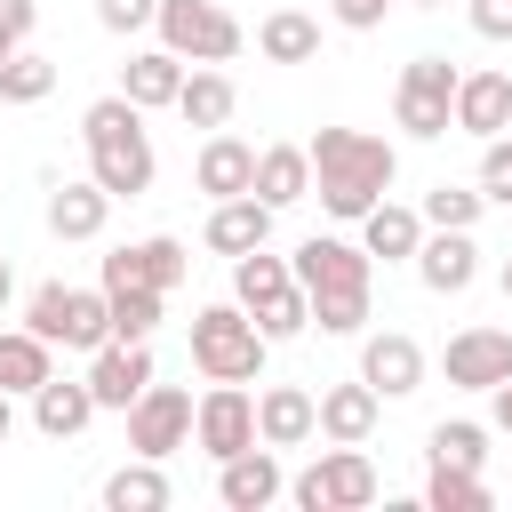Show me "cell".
Masks as SVG:
<instances>
[{"mask_svg":"<svg viewBox=\"0 0 512 512\" xmlns=\"http://www.w3.org/2000/svg\"><path fill=\"white\" fill-rule=\"evenodd\" d=\"M8 296H16V272H8V256H0V312H8Z\"/></svg>","mask_w":512,"mask_h":512,"instance_id":"45","label":"cell"},{"mask_svg":"<svg viewBox=\"0 0 512 512\" xmlns=\"http://www.w3.org/2000/svg\"><path fill=\"white\" fill-rule=\"evenodd\" d=\"M80 144H88V176L112 192V200H136V192H152V136H144V112L112 88V96H96L88 112H80Z\"/></svg>","mask_w":512,"mask_h":512,"instance_id":"2","label":"cell"},{"mask_svg":"<svg viewBox=\"0 0 512 512\" xmlns=\"http://www.w3.org/2000/svg\"><path fill=\"white\" fill-rule=\"evenodd\" d=\"M192 440L224 464V456H240V448H256V400L240 392V384H208L200 400H192Z\"/></svg>","mask_w":512,"mask_h":512,"instance_id":"10","label":"cell"},{"mask_svg":"<svg viewBox=\"0 0 512 512\" xmlns=\"http://www.w3.org/2000/svg\"><path fill=\"white\" fill-rule=\"evenodd\" d=\"M464 16L480 40H512V0H464Z\"/></svg>","mask_w":512,"mask_h":512,"instance_id":"40","label":"cell"},{"mask_svg":"<svg viewBox=\"0 0 512 512\" xmlns=\"http://www.w3.org/2000/svg\"><path fill=\"white\" fill-rule=\"evenodd\" d=\"M256 56H264V64H312V56H320V16L272 8V16L256 24Z\"/></svg>","mask_w":512,"mask_h":512,"instance_id":"26","label":"cell"},{"mask_svg":"<svg viewBox=\"0 0 512 512\" xmlns=\"http://www.w3.org/2000/svg\"><path fill=\"white\" fill-rule=\"evenodd\" d=\"M480 208H488L480 192H464V184H432L416 216H424V224H440V232H472V224H480Z\"/></svg>","mask_w":512,"mask_h":512,"instance_id":"35","label":"cell"},{"mask_svg":"<svg viewBox=\"0 0 512 512\" xmlns=\"http://www.w3.org/2000/svg\"><path fill=\"white\" fill-rule=\"evenodd\" d=\"M152 384V344H96L88 352V392H96V408H120L128 416V400Z\"/></svg>","mask_w":512,"mask_h":512,"instance_id":"15","label":"cell"},{"mask_svg":"<svg viewBox=\"0 0 512 512\" xmlns=\"http://www.w3.org/2000/svg\"><path fill=\"white\" fill-rule=\"evenodd\" d=\"M360 384H368L376 400H408V392L424 384V344H416V336H400V328L360 336Z\"/></svg>","mask_w":512,"mask_h":512,"instance_id":"12","label":"cell"},{"mask_svg":"<svg viewBox=\"0 0 512 512\" xmlns=\"http://www.w3.org/2000/svg\"><path fill=\"white\" fill-rule=\"evenodd\" d=\"M88 416H96L88 376H80V384H72V376H48V384L32 392V424H40L48 440H80V432H88Z\"/></svg>","mask_w":512,"mask_h":512,"instance_id":"23","label":"cell"},{"mask_svg":"<svg viewBox=\"0 0 512 512\" xmlns=\"http://www.w3.org/2000/svg\"><path fill=\"white\" fill-rule=\"evenodd\" d=\"M416 280L432 288V296H464L472 280H480V248H472V232H440V224H424V240H416Z\"/></svg>","mask_w":512,"mask_h":512,"instance_id":"14","label":"cell"},{"mask_svg":"<svg viewBox=\"0 0 512 512\" xmlns=\"http://www.w3.org/2000/svg\"><path fill=\"white\" fill-rule=\"evenodd\" d=\"M176 88H184V56H168V48H136V56L120 64V96H128L136 112L176 104Z\"/></svg>","mask_w":512,"mask_h":512,"instance_id":"22","label":"cell"},{"mask_svg":"<svg viewBox=\"0 0 512 512\" xmlns=\"http://www.w3.org/2000/svg\"><path fill=\"white\" fill-rule=\"evenodd\" d=\"M48 352H56L48 336H32V328H0V392H40V384L56 376Z\"/></svg>","mask_w":512,"mask_h":512,"instance_id":"29","label":"cell"},{"mask_svg":"<svg viewBox=\"0 0 512 512\" xmlns=\"http://www.w3.org/2000/svg\"><path fill=\"white\" fill-rule=\"evenodd\" d=\"M56 344H64V352H96V344H112V304H104V288H64Z\"/></svg>","mask_w":512,"mask_h":512,"instance_id":"28","label":"cell"},{"mask_svg":"<svg viewBox=\"0 0 512 512\" xmlns=\"http://www.w3.org/2000/svg\"><path fill=\"white\" fill-rule=\"evenodd\" d=\"M408 8H448V0H408Z\"/></svg>","mask_w":512,"mask_h":512,"instance_id":"48","label":"cell"},{"mask_svg":"<svg viewBox=\"0 0 512 512\" xmlns=\"http://www.w3.org/2000/svg\"><path fill=\"white\" fill-rule=\"evenodd\" d=\"M288 272H296L304 296H368L376 256H368L360 240H344V232H312V240L288 256Z\"/></svg>","mask_w":512,"mask_h":512,"instance_id":"7","label":"cell"},{"mask_svg":"<svg viewBox=\"0 0 512 512\" xmlns=\"http://www.w3.org/2000/svg\"><path fill=\"white\" fill-rule=\"evenodd\" d=\"M488 416H496V432H512V376L488 384Z\"/></svg>","mask_w":512,"mask_h":512,"instance_id":"43","label":"cell"},{"mask_svg":"<svg viewBox=\"0 0 512 512\" xmlns=\"http://www.w3.org/2000/svg\"><path fill=\"white\" fill-rule=\"evenodd\" d=\"M176 112H184V128H232V112H240V88H232V72H216V64L184 72V88H176Z\"/></svg>","mask_w":512,"mask_h":512,"instance_id":"25","label":"cell"},{"mask_svg":"<svg viewBox=\"0 0 512 512\" xmlns=\"http://www.w3.org/2000/svg\"><path fill=\"white\" fill-rule=\"evenodd\" d=\"M288 496H296V512H360V504H376V464L352 440H328V456L312 472H296Z\"/></svg>","mask_w":512,"mask_h":512,"instance_id":"5","label":"cell"},{"mask_svg":"<svg viewBox=\"0 0 512 512\" xmlns=\"http://www.w3.org/2000/svg\"><path fill=\"white\" fill-rule=\"evenodd\" d=\"M312 432H320V408H312L304 384H264L256 392V440L264 448H304Z\"/></svg>","mask_w":512,"mask_h":512,"instance_id":"17","label":"cell"},{"mask_svg":"<svg viewBox=\"0 0 512 512\" xmlns=\"http://www.w3.org/2000/svg\"><path fill=\"white\" fill-rule=\"evenodd\" d=\"M48 88H56V64H48V56L16 48V56L0 64V104H40Z\"/></svg>","mask_w":512,"mask_h":512,"instance_id":"34","label":"cell"},{"mask_svg":"<svg viewBox=\"0 0 512 512\" xmlns=\"http://www.w3.org/2000/svg\"><path fill=\"white\" fill-rule=\"evenodd\" d=\"M248 176H256V144L208 128V144H200V160H192V184H200L208 200H232V192H248Z\"/></svg>","mask_w":512,"mask_h":512,"instance_id":"20","label":"cell"},{"mask_svg":"<svg viewBox=\"0 0 512 512\" xmlns=\"http://www.w3.org/2000/svg\"><path fill=\"white\" fill-rule=\"evenodd\" d=\"M480 200L488 208H512V136H488L480 144Z\"/></svg>","mask_w":512,"mask_h":512,"instance_id":"37","label":"cell"},{"mask_svg":"<svg viewBox=\"0 0 512 512\" xmlns=\"http://www.w3.org/2000/svg\"><path fill=\"white\" fill-rule=\"evenodd\" d=\"M32 24H40V0H0V32H8L16 48L32 40Z\"/></svg>","mask_w":512,"mask_h":512,"instance_id":"42","label":"cell"},{"mask_svg":"<svg viewBox=\"0 0 512 512\" xmlns=\"http://www.w3.org/2000/svg\"><path fill=\"white\" fill-rule=\"evenodd\" d=\"M288 496V472H280V448H240V456H224L216 464V504L224 512H264V504H280Z\"/></svg>","mask_w":512,"mask_h":512,"instance_id":"11","label":"cell"},{"mask_svg":"<svg viewBox=\"0 0 512 512\" xmlns=\"http://www.w3.org/2000/svg\"><path fill=\"white\" fill-rule=\"evenodd\" d=\"M8 56H16V40H8V32H0V64H8Z\"/></svg>","mask_w":512,"mask_h":512,"instance_id":"46","label":"cell"},{"mask_svg":"<svg viewBox=\"0 0 512 512\" xmlns=\"http://www.w3.org/2000/svg\"><path fill=\"white\" fill-rule=\"evenodd\" d=\"M312 408H320V440H352V448H360V440L376 432V416H384V400H376L360 376H352V384H328Z\"/></svg>","mask_w":512,"mask_h":512,"instance_id":"24","label":"cell"},{"mask_svg":"<svg viewBox=\"0 0 512 512\" xmlns=\"http://www.w3.org/2000/svg\"><path fill=\"white\" fill-rule=\"evenodd\" d=\"M104 216H112V192H104L96 176H64V184H48V232H56V240H96Z\"/></svg>","mask_w":512,"mask_h":512,"instance_id":"18","label":"cell"},{"mask_svg":"<svg viewBox=\"0 0 512 512\" xmlns=\"http://www.w3.org/2000/svg\"><path fill=\"white\" fill-rule=\"evenodd\" d=\"M248 192H256L264 208H296V200L312 192V152H304V144H264Z\"/></svg>","mask_w":512,"mask_h":512,"instance_id":"21","label":"cell"},{"mask_svg":"<svg viewBox=\"0 0 512 512\" xmlns=\"http://www.w3.org/2000/svg\"><path fill=\"white\" fill-rule=\"evenodd\" d=\"M160 16V0H96V24L104 32H144Z\"/></svg>","mask_w":512,"mask_h":512,"instance_id":"39","label":"cell"},{"mask_svg":"<svg viewBox=\"0 0 512 512\" xmlns=\"http://www.w3.org/2000/svg\"><path fill=\"white\" fill-rule=\"evenodd\" d=\"M416 240H424V216H416V208H400V200H376V208L360 216V248H368V256H384V264H408V256H416Z\"/></svg>","mask_w":512,"mask_h":512,"instance_id":"27","label":"cell"},{"mask_svg":"<svg viewBox=\"0 0 512 512\" xmlns=\"http://www.w3.org/2000/svg\"><path fill=\"white\" fill-rule=\"evenodd\" d=\"M440 368H448L456 392H488V384H504V376H512V328H464V336H448Z\"/></svg>","mask_w":512,"mask_h":512,"instance_id":"13","label":"cell"},{"mask_svg":"<svg viewBox=\"0 0 512 512\" xmlns=\"http://www.w3.org/2000/svg\"><path fill=\"white\" fill-rule=\"evenodd\" d=\"M504 304H512V256H504Z\"/></svg>","mask_w":512,"mask_h":512,"instance_id":"47","label":"cell"},{"mask_svg":"<svg viewBox=\"0 0 512 512\" xmlns=\"http://www.w3.org/2000/svg\"><path fill=\"white\" fill-rule=\"evenodd\" d=\"M384 8H392V0H328V16H336L344 32H376V24H384Z\"/></svg>","mask_w":512,"mask_h":512,"instance_id":"41","label":"cell"},{"mask_svg":"<svg viewBox=\"0 0 512 512\" xmlns=\"http://www.w3.org/2000/svg\"><path fill=\"white\" fill-rule=\"evenodd\" d=\"M304 152H312V192H320V208L336 224H360L400 176V152L384 136H368V128H320Z\"/></svg>","mask_w":512,"mask_h":512,"instance_id":"1","label":"cell"},{"mask_svg":"<svg viewBox=\"0 0 512 512\" xmlns=\"http://www.w3.org/2000/svg\"><path fill=\"white\" fill-rule=\"evenodd\" d=\"M16 432V392H0V440Z\"/></svg>","mask_w":512,"mask_h":512,"instance_id":"44","label":"cell"},{"mask_svg":"<svg viewBox=\"0 0 512 512\" xmlns=\"http://www.w3.org/2000/svg\"><path fill=\"white\" fill-rule=\"evenodd\" d=\"M424 456H432V464H464V472H480V464H488V432H480V424H432Z\"/></svg>","mask_w":512,"mask_h":512,"instance_id":"36","label":"cell"},{"mask_svg":"<svg viewBox=\"0 0 512 512\" xmlns=\"http://www.w3.org/2000/svg\"><path fill=\"white\" fill-rule=\"evenodd\" d=\"M424 504H432V512H488V480H480V472H464V464H432Z\"/></svg>","mask_w":512,"mask_h":512,"instance_id":"33","label":"cell"},{"mask_svg":"<svg viewBox=\"0 0 512 512\" xmlns=\"http://www.w3.org/2000/svg\"><path fill=\"white\" fill-rule=\"evenodd\" d=\"M104 304H112V336L120 344H152V328H160V288H104Z\"/></svg>","mask_w":512,"mask_h":512,"instance_id":"32","label":"cell"},{"mask_svg":"<svg viewBox=\"0 0 512 512\" xmlns=\"http://www.w3.org/2000/svg\"><path fill=\"white\" fill-rule=\"evenodd\" d=\"M272 216H280V208H264L256 192H232V200L208 208V232H200V240H208L216 256H248V248L272 240Z\"/></svg>","mask_w":512,"mask_h":512,"instance_id":"19","label":"cell"},{"mask_svg":"<svg viewBox=\"0 0 512 512\" xmlns=\"http://www.w3.org/2000/svg\"><path fill=\"white\" fill-rule=\"evenodd\" d=\"M176 488H168V472L152 464V456H136V464H120L112 480H104V512H160Z\"/></svg>","mask_w":512,"mask_h":512,"instance_id":"31","label":"cell"},{"mask_svg":"<svg viewBox=\"0 0 512 512\" xmlns=\"http://www.w3.org/2000/svg\"><path fill=\"white\" fill-rule=\"evenodd\" d=\"M128 448L152 456V464H168L176 448H192V392H176V384H144V392L128 400Z\"/></svg>","mask_w":512,"mask_h":512,"instance_id":"8","label":"cell"},{"mask_svg":"<svg viewBox=\"0 0 512 512\" xmlns=\"http://www.w3.org/2000/svg\"><path fill=\"white\" fill-rule=\"evenodd\" d=\"M280 288H296V272H288V256H272V240L248 248V256H232V304H240V312L272 304Z\"/></svg>","mask_w":512,"mask_h":512,"instance_id":"30","label":"cell"},{"mask_svg":"<svg viewBox=\"0 0 512 512\" xmlns=\"http://www.w3.org/2000/svg\"><path fill=\"white\" fill-rule=\"evenodd\" d=\"M264 328L240 312V304H200L192 312V368L208 384H256L264 376Z\"/></svg>","mask_w":512,"mask_h":512,"instance_id":"3","label":"cell"},{"mask_svg":"<svg viewBox=\"0 0 512 512\" xmlns=\"http://www.w3.org/2000/svg\"><path fill=\"white\" fill-rule=\"evenodd\" d=\"M184 272H192V248L176 232H152V240L104 256V288H160L168 296V288H184Z\"/></svg>","mask_w":512,"mask_h":512,"instance_id":"9","label":"cell"},{"mask_svg":"<svg viewBox=\"0 0 512 512\" xmlns=\"http://www.w3.org/2000/svg\"><path fill=\"white\" fill-rule=\"evenodd\" d=\"M152 24H160V48L184 56V64H232L248 48V32H240V16L224 0H160Z\"/></svg>","mask_w":512,"mask_h":512,"instance_id":"4","label":"cell"},{"mask_svg":"<svg viewBox=\"0 0 512 512\" xmlns=\"http://www.w3.org/2000/svg\"><path fill=\"white\" fill-rule=\"evenodd\" d=\"M448 120L464 128V136H504L512 128V72H456V104H448Z\"/></svg>","mask_w":512,"mask_h":512,"instance_id":"16","label":"cell"},{"mask_svg":"<svg viewBox=\"0 0 512 512\" xmlns=\"http://www.w3.org/2000/svg\"><path fill=\"white\" fill-rule=\"evenodd\" d=\"M448 104H456V64H448V56H416V64H400L392 120H400L416 144H432V136H448V128H456V120H448Z\"/></svg>","mask_w":512,"mask_h":512,"instance_id":"6","label":"cell"},{"mask_svg":"<svg viewBox=\"0 0 512 512\" xmlns=\"http://www.w3.org/2000/svg\"><path fill=\"white\" fill-rule=\"evenodd\" d=\"M312 328L320 336H360L368 328V296H312Z\"/></svg>","mask_w":512,"mask_h":512,"instance_id":"38","label":"cell"}]
</instances>
